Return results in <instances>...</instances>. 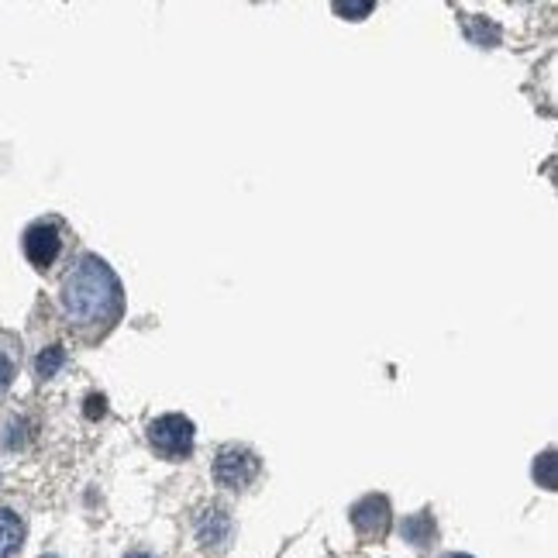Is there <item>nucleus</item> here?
<instances>
[{"label": "nucleus", "mask_w": 558, "mask_h": 558, "mask_svg": "<svg viewBox=\"0 0 558 558\" xmlns=\"http://www.w3.org/2000/svg\"><path fill=\"white\" fill-rule=\"evenodd\" d=\"M104 414V397H90L87 400V417H100Z\"/></svg>", "instance_id": "nucleus-14"}, {"label": "nucleus", "mask_w": 558, "mask_h": 558, "mask_svg": "<svg viewBox=\"0 0 558 558\" xmlns=\"http://www.w3.org/2000/svg\"><path fill=\"white\" fill-rule=\"evenodd\" d=\"M149 441L162 459H186L193 452V421L183 414H162L149 424Z\"/></svg>", "instance_id": "nucleus-2"}, {"label": "nucleus", "mask_w": 558, "mask_h": 558, "mask_svg": "<svg viewBox=\"0 0 558 558\" xmlns=\"http://www.w3.org/2000/svg\"><path fill=\"white\" fill-rule=\"evenodd\" d=\"M445 558H472V555H459V552H452V555H445Z\"/></svg>", "instance_id": "nucleus-16"}, {"label": "nucleus", "mask_w": 558, "mask_h": 558, "mask_svg": "<svg viewBox=\"0 0 558 558\" xmlns=\"http://www.w3.org/2000/svg\"><path fill=\"white\" fill-rule=\"evenodd\" d=\"M11 379H14V366L4 359V355H0V393H4L7 386H11Z\"/></svg>", "instance_id": "nucleus-13"}, {"label": "nucleus", "mask_w": 558, "mask_h": 558, "mask_svg": "<svg viewBox=\"0 0 558 558\" xmlns=\"http://www.w3.org/2000/svg\"><path fill=\"white\" fill-rule=\"evenodd\" d=\"M25 541V524L14 510L0 507V558H14V552Z\"/></svg>", "instance_id": "nucleus-7"}, {"label": "nucleus", "mask_w": 558, "mask_h": 558, "mask_svg": "<svg viewBox=\"0 0 558 558\" xmlns=\"http://www.w3.org/2000/svg\"><path fill=\"white\" fill-rule=\"evenodd\" d=\"M121 286L107 262L87 255L62 283V310L76 324H104L118 314Z\"/></svg>", "instance_id": "nucleus-1"}, {"label": "nucleus", "mask_w": 558, "mask_h": 558, "mask_svg": "<svg viewBox=\"0 0 558 558\" xmlns=\"http://www.w3.org/2000/svg\"><path fill=\"white\" fill-rule=\"evenodd\" d=\"M28 438H31V424L25 421V417H14V421H7L4 424V448L7 452H18V448H25L28 445Z\"/></svg>", "instance_id": "nucleus-9"}, {"label": "nucleus", "mask_w": 558, "mask_h": 558, "mask_svg": "<svg viewBox=\"0 0 558 558\" xmlns=\"http://www.w3.org/2000/svg\"><path fill=\"white\" fill-rule=\"evenodd\" d=\"M534 476H538V483L545 486V490H555V452H545L534 465Z\"/></svg>", "instance_id": "nucleus-11"}, {"label": "nucleus", "mask_w": 558, "mask_h": 558, "mask_svg": "<svg viewBox=\"0 0 558 558\" xmlns=\"http://www.w3.org/2000/svg\"><path fill=\"white\" fill-rule=\"evenodd\" d=\"M124 558H155V555L152 552H142V548H135V552H128Z\"/></svg>", "instance_id": "nucleus-15"}, {"label": "nucleus", "mask_w": 558, "mask_h": 558, "mask_svg": "<svg viewBox=\"0 0 558 558\" xmlns=\"http://www.w3.org/2000/svg\"><path fill=\"white\" fill-rule=\"evenodd\" d=\"M352 524H355V531L366 534V538L386 534V527H390V503H386V496H366V500L355 503Z\"/></svg>", "instance_id": "nucleus-5"}, {"label": "nucleus", "mask_w": 558, "mask_h": 558, "mask_svg": "<svg viewBox=\"0 0 558 558\" xmlns=\"http://www.w3.org/2000/svg\"><path fill=\"white\" fill-rule=\"evenodd\" d=\"M62 248V238H59V228L56 224H31V228L25 231V255L31 266L38 269H49L52 262H56Z\"/></svg>", "instance_id": "nucleus-4"}, {"label": "nucleus", "mask_w": 558, "mask_h": 558, "mask_svg": "<svg viewBox=\"0 0 558 558\" xmlns=\"http://www.w3.org/2000/svg\"><path fill=\"white\" fill-rule=\"evenodd\" d=\"M228 538H231V517L224 514L221 507L204 510V514H200V521H197V541H200V545H204V548H221Z\"/></svg>", "instance_id": "nucleus-6"}, {"label": "nucleus", "mask_w": 558, "mask_h": 558, "mask_svg": "<svg viewBox=\"0 0 558 558\" xmlns=\"http://www.w3.org/2000/svg\"><path fill=\"white\" fill-rule=\"evenodd\" d=\"M45 558H56V555H45Z\"/></svg>", "instance_id": "nucleus-17"}, {"label": "nucleus", "mask_w": 558, "mask_h": 558, "mask_svg": "<svg viewBox=\"0 0 558 558\" xmlns=\"http://www.w3.org/2000/svg\"><path fill=\"white\" fill-rule=\"evenodd\" d=\"M335 11L348 14L352 21H359V18H366V14L372 11V4H369V0H366V4H335Z\"/></svg>", "instance_id": "nucleus-12"}, {"label": "nucleus", "mask_w": 558, "mask_h": 558, "mask_svg": "<svg viewBox=\"0 0 558 558\" xmlns=\"http://www.w3.org/2000/svg\"><path fill=\"white\" fill-rule=\"evenodd\" d=\"M259 476V459H255V452H248V448H221V455H217L214 462V479L221 486H228V490H245L252 479Z\"/></svg>", "instance_id": "nucleus-3"}, {"label": "nucleus", "mask_w": 558, "mask_h": 558, "mask_svg": "<svg viewBox=\"0 0 558 558\" xmlns=\"http://www.w3.org/2000/svg\"><path fill=\"white\" fill-rule=\"evenodd\" d=\"M62 362H66V352H62L59 345H52L35 359V369H38V376H42V379H49V376H56V372L62 369Z\"/></svg>", "instance_id": "nucleus-10"}, {"label": "nucleus", "mask_w": 558, "mask_h": 558, "mask_svg": "<svg viewBox=\"0 0 558 558\" xmlns=\"http://www.w3.org/2000/svg\"><path fill=\"white\" fill-rule=\"evenodd\" d=\"M403 538L410 541V545L424 548L434 541V517L431 514H414L403 521Z\"/></svg>", "instance_id": "nucleus-8"}]
</instances>
